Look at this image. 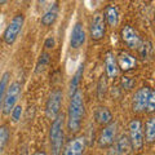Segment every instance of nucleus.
I'll return each instance as SVG.
<instances>
[{
	"mask_svg": "<svg viewBox=\"0 0 155 155\" xmlns=\"http://www.w3.org/2000/svg\"><path fill=\"white\" fill-rule=\"evenodd\" d=\"M85 114L84 107V97L83 92L78 89L74 94L70 96V104L69 110H67V118H66V128L70 133H78L81 128Z\"/></svg>",
	"mask_w": 155,
	"mask_h": 155,
	"instance_id": "1",
	"label": "nucleus"
},
{
	"mask_svg": "<svg viewBox=\"0 0 155 155\" xmlns=\"http://www.w3.org/2000/svg\"><path fill=\"white\" fill-rule=\"evenodd\" d=\"M65 122L66 116L64 114H60L52 120L51 128H49V143L52 155H60L64 146V137H65Z\"/></svg>",
	"mask_w": 155,
	"mask_h": 155,
	"instance_id": "2",
	"label": "nucleus"
},
{
	"mask_svg": "<svg viewBox=\"0 0 155 155\" xmlns=\"http://www.w3.org/2000/svg\"><path fill=\"white\" fill-rule=\"evenodd\" d=\"M23 25H25V16L22 13H17L8 23L3 34V40L7 45H13L16 43L23 28Z\"/></svg>",
	"mask_w": 155,
	"mask_h": 155,
	"instance_id": "3",
	"label": "nucleus"
},
{
	"mask_svg": "<svg viewBox=\"0 0 155 155\" xmlns=\"http://www.w3.org/2000/svg\"><path fill=\"white\" fill-rule=\"evenodd\" d=\"M21 93H22V83L19 80H13L11 84H8L3 101V110H2L4 115L11 114L12 109L17 105L18 98L21 97Z\"/></svg>",
	"mask_w": 155,
	"mask_h": 155,
	"instance_id": "4",
	"label": "nucleus"
},
{
	"mask_svg": "<svg viewBox=\"0 0 155 155\" xmlns=\"http://www.w3.org/2000/svg\"><path fill=\"white\" fill-rule=\"evenodd\" d=\"M128 129H129V142H130V147L133 150H141L143 147V129H142V122L137 118L132 119L128 124Z\"/></svg>",
	"mask_w": 155,
	"mask_h": 155,
	"instance_id": "5",
	"label": "nucleus"
},
{
	"mask_svg": "<svg viewBox=\"0 0 155 155\" xmlns=\"http://www.w3.org/2000/svg\"><path fill=\"white\" fill-rule=\"evenodd\" d=\"M62 100H64V93L61 89H54L51 92L45 102V116L48 119L53 120L56 116L61 114L60 111L62 106Z\"/></svg>",
	"mask_w": 155,
	"mask_h": 155,
	"instance_id": "6",
	"label": "nucleus"
},
{
	"mask_svg": "<svg viewBox=\"0 0 155 155\" xmlns=\"http://www.w3.org/2000/svg\"><path fill=\"white\" fill-rule=\"evenodd\" d=\"M116 134H118V123L111 122L107 125H104L98 134V146L101 149H110L114 146L116 141Z\"/></svg>",
	"mask_w": 155,
	"mask_h": 155,
	"instance_id": "7",
	"label": "nucleus"
},
{
	"mask_svg": "<svg viewBox=\"0 0 155 155\" xmlns=\"http://www.w3.org/2000/svg\"><path fill=\"white\" fill-rule=\"evenodd\" d=\"M106 35V22L104 14L101 12H94L89 23V36L93 41L102 40Z\"/></svg>",
	"mask_w": 155,
	"mask_h": 155,
	"instance_id": "8",
	"label": "nucleus"
},
{
	"mask_svg": "<svg viewBox=\"0 0 155 155\" xmlns=\"http://www.w3.org/2000/svg\"><path fill=\"white\" fill-rule=\"evenodd\" d=\"M151 88L150 87H141L134 92L133 98H132V110L136 114H142L146 111L147 100L149 96L151 93Z\"/></svg>",
	"mask_w": 155,
	"mask_h": 155,
	"instance_id": "9",
	"label": "nucleus"
},
{
	"mask_svg": "<svg viewBox=\"0 0 155 155\" xmlns=\"http://www.w3.org/2000/svg\"><path fill=\"white\" fill-rule=\"evenodd\" d=\"M120 38H122L125 47H128L129 49H138V47L142 43V39L140 36L138 31L130 25H125L122 27V30H120Z\"/></svg>",
	"mask_w": 155,
	"mask_h": 155,
	"instance_id": "10",
	"label": "nucleus"
},
{
	"mask_svg": "<svg viewBox=\"0 0 155 155\" xmlns=\"http://www.w3.org/2000/svg\"><path fill=\"white\" fill-rule=\"evenodd\" d=\"M87 40V32L84 25L81 22H76L71 31L70 36V47L71 49H79L84 45V43Z\"/></svg>",
	"mask_w": 155,
	"mask_h": 155,
	"instance_id": "11",
	"label": "nucleus"
},
{
	"mask_svg": "<svg viewBox=\"0 0 155 155\" xmlns=\"http://www.w3.org/2000/svg\"><path fill=\"white\" fill-rule=\"evenodd\" d=\"M116 62H118V67L119 70H122L124 72L132 71L134 69H137L138 61L132 53H129L127 51H122L116 57Z\"/></svg>",
	"mask_w": 155,
	"mask_h": 155,
	"instance_id": "12",
	"label": "nucleus"
},
{
	"mask_svg": "<svg viewBox=\"0 0 155 155\" xmlns=\"http://www.w3.org/2000/svg\"><path fill=\"white\" fill-rule=\"evenodd\" d=\"M85 137L83 136H76L71 138L69 143L65 146L64 151H61L62 155H83L85 151Z\"/></svg>",
	"mask_w": 155,
	"mask_h": 155,
	"instance_id": "13",
	"label": "nucleus"
},
{
	"mask_svg": "<svg viewBox=\"0 0 155 155\" xmlns=\"http://www.w3.org/2000/svg\"><path fill=\"white\" fill-rule=\"evenodd\" d=\"M104 65H105L106 76L110 78V79H115V78H118L119 67H118V62H116V56L111 51L105 53Z\"/></svg>",
	"mask_w": 155,
	"mask_h": 155,
	"instance_id": "14",
	"label": "nucleus"
},
{
	"mask_svg": "<svg viewBox=\"0 0 155 155\" xmlns=\"http://www.w3.org/2000/svg\"><path fill=\"white\" fill-rule=\"evenodd\" d=\"M102 14H104V19H105L106 25H109L110 27H116L119 25L120 12H119L118 5H115V4H109V5H106Z\"/></svg>",
	"mask_w": 155,
	"mask_h": 155,
	"instance_id": "15",
	"label": "nucleus"
},
{
	"mask_svg": "<svg viewBox=\"0 0 155 155\" xmlns=\"http://www.w3.org/2000/svg\"><path fill=\"white\" fill-rule=\"evenodd\" d=\"M94 120L100 125H107L113 122V113L106 106H98L94 111Z\"/></svg>",
	"mask_w": 155,
	"mask_h": 155,
	"instance_id": "16",
	"label": "nucleus"
},
{
	"mask_svg": "<svg viewBox=\"0 0 155 155\" xmlns=\"http://www.w3.org/2000/svg\"><path fill=\"white\" fill-rule=\"evenodd\" d=\"M57 17H58V5H57V3H53V5H51L45 11V13L41 16L40 23L45 27H49L56 22Z\"/></svg>",
	"mask_w": 155,
	"mask_h": 155,
	"instance_id": "17",
	"label": "nucleus"
},
{
	"mask_svg": "<svg viewBox=\"0 0 155 155\" xmlns=\"http://www.w3.org/2000/svg\"><path fill=\"white\" fill-rule=\"evenodd\" d=\"M114 150L116 151L118 155H128L129 154V151L132 150V147H130V142H129L127 134H122L118 140H116Z\"/></svg>",
	"mask_w": 155,
	"mask_h": 155,
	"instance_id": "18",
	"label": "nucleus"
},
{
	"mask_svg": "<svg viewBox=\"0 0 155 155\" xmlns=\"http://www.w3.org/2000/svg\"><path fill=\"white\" fill-rule=\"evenodd\" d=\"M145 138L149 143H153L155 140V118L150 116L145 123Z\"/></svg>",
	"mask_w": 155,
	"mask_h": 155,
	"instance_id": "19",
	"label": "nucleus"
},
{
	"mask_svg": "<svg viewBox=\"0 0 155 155\" xmlns=\"http://www.w3.org/2000/svg\"><path fill=\"white\" fill-rule=\"evenodd\" d=\"M9 79H11V72L5 71L0 78V113L3 110V101H4V96H5V91L8 88L9 84Z\"/></svg>",
	"mask_w": 155,
	"mask_h": 155,
	"instance_id": "20",
	"label": "nucleus"
},
{
	"mask_svg": "<svg viewBox=\"0 0 155 155\" xmlns=\"http://www.w3.org/2000/svg\"><path fill=\"white\" fill-rule=\"evenodd\" d=\"M83 71H84V64H81L79 66V69H78V71L75 72V75H74V78H72L71 83H70V96L74 94L75 92L79 89L81 78H83Z\"/></svg>",
	"mask_w": 155,
	"mask_h": 155,
	"instance_id": "21",
	"label": "nucleus"
},
{
	"mask_svg": "<svg viewBox=\"0 0 155 155\" xmlns=\"http://www.w3.org/2000/svg\"><path fill=\"white\" fill-rule=\"evenodd\" d=\"M49 62H51V54L48 52H43L41 54H40V57H39V60H38L35 71L38 72V74L43 72V71L47 69V66L49 65Z\"/></svg>",
	"mask_w": 155,
	"mask_h": 155,
	"instance_id": "22",
	"label": "nucleus"
},
{
	"mask_svg": "<svg viewBox=\"0 0 155 155\" xmlns=\"http://www.w3.org/2000/svg\"><path fill=\"white\" fill-rule=\"evenodd\" d=\"M9 142V129L7 125H0V154L4 151V149Z\"/></svg>",
	"mask_w": 155,
	"mask_h": 155,
	"instance_id": "23",
	"label": "nucleus"
},
{
	"mask_svg": "<svg viewBox=\"0 0 155 155\" xmlns=\"http://www.w3.org/2000/svg\"><path fill=\"white\" fill-rule=\"evenodd\" d=\"M106 87H107V81H106V76H101V79L98 81V85H97V96H98V100H102L106 93Z\"/></svg>",
	"mask_w": 155,
	"mask_h": 155,
	"instance_id": "24",
	"label": "nucleus"
},
{
	"mask_svg": "<svg viewBox=\"0 0 155 155\" xmlns=\"http://www.w3.org/2000/svg\"><path fill=\"white\" fill-rule=\"evenodd\" d=\"M22 111H23V107L21 105H16L12 109V111H11V119H12V122L13 123H17V122H19V119H21V116H22Z\"/></svg>",
	"mask_w": 155,
	"mask_h": 155,
	"instance_id": "25",
	"label": "nucleus"
},
{
	"mask_svg": "<svg viewBox=\"0 0 155 155\" xmlns=\"http://www.w3.org/2000/svg\"><path fill=\"white\" fill-rule=\"evenodd\" d=\"M151 51V47H150V43H146V41H142L141 45L138 47V52H140V56L141 58H147L149 57V52Z\"/></svg>",
	"mask_w": 155,
	"mask_h": 155,
	"instance_id": "26",
	"label": "nucleus"
},
{
	"mask_svg": "<svg viewBox=\"0 0 155 155\" xmlns=\"http://www.w3.org/2000/svg\"><path fill=\"white\" fill-rule=\"evenodd\" d=\"M154 110H155V92L151 91V93L149 96V100H147V106H146V111L145 113L153 114Z\"/></svg>",
	"mask_w": 155,
	"mask_h": 155,
	"instance_id": "27",
	"label": "nucleus"
},
{
	"mask_svg": "<svg viewBox=\"0 0 155 155\" xmlns=\"http://www.w3.org/2000/svg\"><path fill=\"white\" fill-rule=\"evenodd\" d=\"M122 87H123V89H127V91H129V89H132L133 87H134V84H136V81H134V79H132V78H129V76H123L122 78Z\"/></svg>",
	"mask_w": 155,
	"mask_h": 155,
	"instance_id": "28",
	"label": "nucleus"
},
{
	"mask_svg": "<svg viewBox=\"0 0 155 155\" xmlns=\"http://www.w3.org/2000/svg\"><path fill=\"white\" fill-rule=\"evenodd\" d=\"M54 45H56V40H54V38H53V36H49V38L45 39V41H44L45 49H53Z\"/></svg>",
	"mask_w": 155,
	"mask_h": 155,
	"instance_id": "29",
	"label": "nucleus"
},
{
	"mask_svg": "<svg viewBox=\"0 0 155 155\" xmlns=\"http://www.w3.org/2000/svg\"><path fill=\"white\" fill-rule=\"evenodd\" d=\"M107 155H118V154H116V151L114 150V147H110V150H109Z\"/></svg>",
	"mask_w": 155,
	"mask_h": 155,
	"instance_id": "30",
	"label": "nucleus"
},
{
	"mask_svg": "<svg viewBox=\"0 0 155 155\" xmlns=\"http://www.w3.org/2000/svg\"><path fill=\"white\" fill-rule=\"evenodd\" d=\"M34 155H47L44 151H36V153H34Z\"/></svg>",
	"mask_w": 155,
	"mask_h": 155,
	"instance_id": "31",
	"label": "nucleus"
},
{
	"mask_svg": "<svg viewBox=\"0 0 155 155\" xmlns=\"http://www.w3.org/2000/svg\"><path fill=\"white\" fill-rule=\"evenodd\" d=\"M8 2H0V4H7Z\"/></svg>",
	"mask_w": 155,
	"mask_h": 155,
	"instance_id": "32",
	"label": "nucleus"
}]
</instances>
